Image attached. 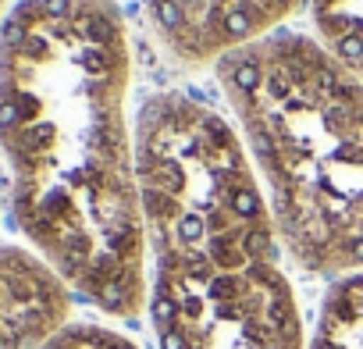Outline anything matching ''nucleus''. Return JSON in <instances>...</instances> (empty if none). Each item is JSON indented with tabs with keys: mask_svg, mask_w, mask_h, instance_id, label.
<instances>
[{
	"mask_svg": "<svg viewBox=\"0 0 363 349\" xmlns=\"http://www.w3.org/2000/svg\"><path fill=\"white\" fill-rule=\"evenodd\" d=\"M72 285L40 253L0 246V349H43L68 328Z\"/></svg>",
	"mask_w": 363,
	"mask_h": 349,
	"instance_id": "nucleus-6",
	"label": "nucleus"
},
{
	"mask_svg": "<svg viewBox=\"0 0 363 349\" xmlns=\"http://www.w3.org/2000/svg\"><path fill=\"white\" fill-rule=\"evenodd\" d=\"M135 174L153 271L278 260L267 189L214 107L182 93L150 96L135 121Z\"/></svg>",
	"mask_w": 363,
	"mask_h": 349,
	"instance_id": "nucleus-3",
	"label": "nucleus"
},
{
	"mask_svg": "<svg viewBox=\"0 0 363 349\" xmlns=\"http://www.w3.org/2000/svg\"><path fill=\"white\" fill-rule=\"evenodd\" d=\"M317 43L363 79V0H310Z\"/></svg>",
	"mask_w": 363,
	"mask_h": 349,
	"instance_id": "nucleus-8",
	"label": "nucleus"
},
{
	"mask_svg": "<svg viewBox=\"0 0 363 349\" xmlns=\"http://www.w3.org/2000/svg\"><path fill=\"white\" fill-rule=\"evenodd\" d=\"M43 349H139L128 335L104 324H68Z\"/></svg>",
	"mask_w": 363,
	"mask_h": 349,
	"instance_id": "nucleus-9",
	"label": "nucleus"
},
{
	"mask_svg": "<svg viewBox=\"0 0 363 349\" xmlns=\"http://www.w3.org/2000/svg\"><path fill=\"white\" fill-rule=\"evenodd\" d=\"M18 47H0L18 125L11 211L47 264L111 317L150 303L135 135L125 118L132 54L111 0H22Z\"/></svg>",
	"mask_w": 363,
	"mask_h": 349,
	"instance_id": "nucleus-1",
	"label": "nucleus"
},
{
	"mask_svg": "<svg viewBox=\"0 0 363 349\" xmlns=\"http://www.w3.org/2000/svg\"><path fill=\"white\" fill-rule=\"evenodd\" d=\"M306 349H363V271L328 289Z\"/></svg>",
	"mask_w": 363,
	"mask_h": 349,
	"instance_id": "nucleus-7",
	"label": "nucleus"
},
{
	"mask_svg": "<svg viewBox=\"0 0 363 349\" xmlns=\"http://www.w3.org/2000/svg\"><path fill=\"white\" fill-rule=\"evenodd\" d=\"M310 0H150L160 43L182 65H218L221 57L274 36Z\"/></svg>",
	"mask_w": 363,
	"mask_h": 349,
	"instance_id": "nucleus-5",
	"label": "nucleus"
},
{
	"mask_svg": "<svg viewBox=\"0 0 363 349\" xmlns=\"http://www.w3.org/2000/svg\"><path fill=\"white\" fill-rule=\"evenodd\" d=\"M160 349H306L296 292L278 260L153 271Z\"/></svg>",
	"mask_w": 363,
	"mask_h": 349,
	"instance_id": "nucleus-4",
	"label": "nucleus"
},
{
	"mask_svg": "<svg viewBox=\"0 0 363 349\" xmlns=\"http://www.w3.org/2000/svg\"><path fill=\"white\" fill-rule=\"evenodd\" d=\"M214 68L289 257L313 275L363 271V79L310 36H267Z\"/></svg>",
	"mask_w": 363,
	"mask_h": 349,
	"instance_id": "nucleus-2",
	"label": "nucleus"
}]
</instances>
